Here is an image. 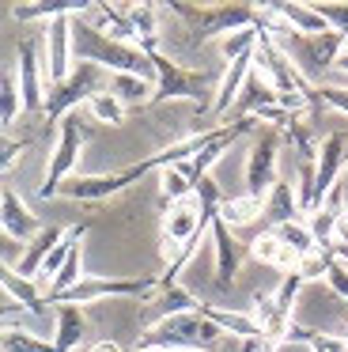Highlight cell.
<instances>
[{"label":"cell","instance_id":"28","mask_svg":"<svg viewBox=\"0 0 348 352\" xmlns=\"http://www.w3.org/2000/svg\"><path fill=\"white\" fill-rule=\"evenodd\" d=\"M19 114H23L19 76L15 72H0V129H12Z\"/></svg>","mask_w":348,"mask_h":352},{"label":"cell","instance_id":"16","mask_svg":"<svg viewBox=\"0 0 348 352\" xmlns=\"http://www.w3.org/2000/svg\"><path fill=\"white\" fill-rule=\"evenodd\" d=\"M155 307H151V322L159 318H174V314H201V299L193 296L189 288H182V284H159L155 296Z\"/></svg>","mask_w":348,"mask_h":352},{"label":"cell","instance_id":"17","mask_svg":"<svg viewBox=\"0 0 348 352\" xmlns=\"http://www.w3.org/2000/svg\"><path fill=\"white\" fill-rule=\"evenodd\" d=\"M280 16L295 31V38H318V34L333 31L329 19L318 12V4H280Z\"/></svg>","mask_w":348,"mask_h":352},{"label":"cell","instance_id":"14","mask_svg":"<svg viewBox=\"0 0 348 352\" xmlns=\"http://www.w3.org/2000/svg\"><path fill=\"white\" fill-rule=\"evenodd\" d=\"M53 318H57V329H53V352H76L87 333V314L72 303H57L53 307Z\"/></svg>","mask_w":348,"mask_h":352},{"label":"cell","instance_id":"15","mask_svg":"<svg viewBox=\"0 0 348 352\" xmlns=\"http://www.w3.org/2000/svg\"><path fill=\"white\" fill-rule=\"evenodd\" d=\"M261 220H265L269 231L284 228V223H292V220H307V216L299 212V205H295V193H292V182H287V178H280V182L269 190L265 208H261Z\"/></svg>","mask_w":348,"mask_h":352},{"label":"cell","instance_id":"39","mask_svg":"<svg viewBox=\"0 0 348 352\" xmlns=\"http://www.w3.org/2000/svg\"><path fill=\"white\" fill-rule=\"evenodd\" d=\"M91 352H125V349H121V341H95Z\"/></svg>","mask_w":348,"mask_h":352},{"label":"cell","instance_id":"8","mask_svg":"<svg viewBox=\"0 0 348 352\" xmlns=\"http://www.w3.org/2000/svg\"><path fill=\"white\" fill-rule=\"evenodd\" d=\"M208 231H212V254H216V284L219 288H231L239 269H242V261H246V246L239 243V235H235L219 216H212Z\"/></svg>","mask_w":348,"mask_h":352},{"label":"cell","instance_id":"9","mask_svg":"<svg viewBox=\"0 0 348 352\" xmlns=\"http://www.w3.org/2000/svg\"><path fill=\"white\" fill-rule=\"evenodd\" d=\"M15 76H19V99H23V114L27 110H38L45 107V91H50V84H45V72H42V61H38L34 46H19V65H15Z\"/></svg>","mask_w":348,"mask_h":352},{"label":"cell","instance_id":"18","mask_svg":"<svg viewBox=\"0 0 348 352\" xmlns=\"http://www.w3.org/2000/svg\"><path fill=\"white\" fill-rule=\"evenodd\" d=\"M201 314L212 322V326L224 329V337H231V341H246V337H261L254 326V318H250L246 311H227V307H216V303H204Z\"/></svg>","mask_w":348,"mask_h":352},{"label":"cell","instance_id":"33","mask_svg":"<svg viewBox=\"0 0 348 352\" xmlns=\"http://www.w3.org/2000/svg\"><path fill=\"white\" fill-rule=\"evenodd\" d=\"M276 254H280V239H276V231H269V228H261L246 243V258L261 261V265H272V261H276Z\"/></svg>","mask_w":348,"mask_h":352},{"label":"cell","instance_id":"24","mask_svg":"<svg viewBox=\"0 0 348 352\" xmlns=\"http://www.w3.org/2000/svg\"><path fill=\"white\" fill-rule=\"evenodd\" d=\"M83 280V254H80V243L72 246V254L65 258V265L57 269V276L50 280V292H45V303H57L61 296H65L68 288H76V284Z\"/></svg>","mask_w":348,"mask_h":352},{"label":"cell","instance_id":"4","mask_svg":"<svg viewBox=\"0 0 348 352\" xmlns=\"http://www.w3.org/2000/svg\"><path fill=\"white\" fill-rule=\"evenodd\" d=\"M80 152H83L80 118H76V114H68L65 122H61L57 148H53V155H50V167H45L42 186H38V193H42V197H53V193L61 190V182L76 175V163H80Z\"/></svg>","mask_w":348,"mask_h":352},{"label":"cell","instance_id":"31","mask_svg":"<svg viewBox=\"0 0 348 352\" xmlns=\"http://www.w3.org/2000/svg\"><path fill=\"white\" fill-rule=\"evenodd\" d=\"M87 110H91V118L102 122V125H121L125 122V107H121L110 91H98L95 99H87Z\"/></svg>","mask_w":348,"mask_h":352},{"label":"cell","instance_id":"40","mask_svg":"<svg viewBox=\"0 0 348 352\" xmlns=\"http://www.w3.org/2000/svg\"><path fill=\"white\" fill-rule=\"evenodd\" d=\"M333 69L348 72V38H345V46H340V57H337V65H333Z\"/></svg>","mask_w":348,"mask_h":352},{"label":"cell","instance_id":"34","mask_svg":"<svg viewBox=\"0 0 348 352\" xmlns=\"http://www.w3.org/2000/svg\"><path fill=\"white\" fill-rule=\"evenodd\" d=\"M337 220H340V216L325 212V208H314V212L307 216V228H310V235H314L318 246H333V235H337Z\"/></svg>","mask_w":348,"mask_h":352},{"label":"cell","instance_id":"3","mask_svg":"<svg viewBox=\"0 0 348 352\" xmlns=\"http://www.w3.org/2000/svg\"><path fill=\"white\" fill-rule=\"evenodd\" d=\"M242 178H246V193L257 201H265L269 190L280 182V133L276 129H261L250 140Z\"/></svg>","mask_w":348,"mask_h":352},{"label":"cell","instance_id":"36","mask_svg":"<svg viewBox=\"0 0 348 352\" xmlns=\"http://www.w3.org/2000/svg\"><path fill=\"white\" fill-rule=\"evenodd\" d=\"M314 95H318V99H322L329 110H337V114L348 118V87H340V84H322Z\"/></svg>","mask_w":348,"mask_h":352},{"label":"cell","instance_id":"20","mask_svg":"<svg viewBox=\"0 0 348 352\" xmlns=\"http://www.w3.org/2000/svg\"><path fill=\"white\" fill-rule=\"evenodd\" d=\"M65 231L68 228H42L34 239L27 243V250H23V258H19V265H15V273H23V276H34L38 269H42V261L50 258V250L65 239Z\"/></svg>","mask_w":348,"mask_h":352},{"label":"cell","instance_id":"22","mask_svg":"<svg viewBox=\"0 0 348 352\" xmlns=\"http://www.w3.org/2000/svg\"><path fill=\"white\" fill-rule=\"evenodd\" d=\"M0 288H4L8 296H12L23 311H30V314H38V307L45 303L42 292L34 288V280L23 276V273H15V265H4V261H0Z\"/></svg>","mask_w":348,"mask_h":352},{"label":"cell","instance_id":"42","mask_svg":"<svg viewBox=\"0 0 348 352\" xmlns=\"http://www.w3.org/2000/svg\"><path fill=\"white\" fill-rule=\"evenodd\" d=\"M0 201H4V186H0Z\"/></svg>","mask_w":348,"mask_h":352},{"label":"cell","instance_id":"30","mask_svg":"<svg viewBox=\"0 0 348 352\" xmlns=\"http://www.w3.org/2000/svg\"><path fill=\"white\" fill-rule=\"evenodd\" d=\"M329 265H333L329 246H314V250H307L299 258V269H295V273L303 276V284H318V280H325V276H329Z\"/></svg>","mask_w":348,"mask_h":352},{"label":"cell","instance_id":"7","mask_svg":"<svg viewBox=\"0 0 348 352\" xmlns=\"http://www.w3.org/2000/svg\"><path fill=\"white\" fill-rule=\"evenodd\" d=\"M148 57H151V65H155V72H159L155 99H197V95L204 99V84H208L204 76L186 72L182 65H174L166 54H159V50H151Z\"/></svg>","mask_w":348,"mask_h":352},{"label":"cell","instance_id":"23","mask_svg":"<svg viewBox=\"0 0 348 352\" xmlns=\"http://www.w3.org/2000/svg\"><path fill=\"white\" fill-rule=\"evenodd\" d=\"M299 42L307 46L310 65L325 72V69H333V65H337L340 46H345V34H340V31H325V34H318V38H299Z\"/></svg>","mask_w":348,"mask_h":352},{"label":"cell","instance_id":"13","mask_svg":"<svg viewBox=\"0 0 348 352\" xmlns=\"http://www.w3.org/2000/svg\"><path fill=\"white\" fill-rule=\"evenodd\" d=\"M0 228H4V235H12L15 243H30V239L42 231V223H38V216L19 201V193L4 190V201H0Z\"/></svg>","mask_w":348,"mask_h":352},{"label":"cell","instance_id":"12","mask_svg":"<svg viewBox=\"0 0 348 352\" xmlns=\"http://www.w3.org/2000/svg\"><path fill=\"white\" fill-rule=\"evenodd\" d=\"M250 69H254V54L239 57V61H231L224 69V76L216 80V91H212V114H216V118L231 114V107L239 102L242 87H246V80H250Z\"/></svg>","mask_w":348,"mask_h":352},{"label":"cell","instance_id":"10","mask_svg":"<svg viewBox=\"0 0 348 352\" xmlns=\"http://www.w3.org/2000/svg\"><path fill=\"white\" fill-rule=\"evenodd\" d=\"M129 182H133L129 170H121V175H72V178L61 182L57 193H65L68 201H102V197H110V193L125 190Z\"/></svg>","mask_w":348,"mask_h":352},{"label":"cell","instance_id":"38","mask_svg":"<svg viewBox=\"0 0 348 352\" xmlns=\"http://www.w3.org/2000/svg\"><path fill=\"white\" fill-rule=\"evenodd\" d=\"M269 352H314V349H310V344L307 341H303V337H284V341H272L269 344Z\"/></svg>","mask_w":348,"mask_h":352},{"label":"cell","instance_id":"1","mask_svg":"<svg viewBox=\"0 0 348 352\" xmlns=\"http://www.w3.org/2000/svg\"><path fill=\"white\" fill-rule=\"evenodd\" d=\"M224 329L212 326L204 314H174L144 326L136 349H163V352H216Z\"/></svg>","mask_w":348,"mask_h":352},{"label":"cell","instance_id":"35","mask_svg":"<svg viewBox=\"0 0 348 352\" xmlns=\"http://www.w3.org/2000/svg\"><path fill=\"white\" fill-rule=\"evenodd\" d=\"M303 288H307V284H303V276H299V273H284V276H280V288L272 292V299H276V303L284 307V311H292V307L299 303Z\"/></svg>","mask_w":348,"mask_h":352},{"label":"cell","instance_id":"21","mask_svg":"<svg viewBox=\"0 0 348 352\" xmlns=\"http://www.w3.org/2000/svg\"><path fill=\"white\" fill-rule=\"evenodd\" d=\"M106 91L121 102V107H136V102H151L155 99V84L140 76H129V72H110L106 76Z\"/></svg>","mask_w":348,"mask_h":352},{"label":"cell","instance_id":"26","mask_svg":"<svg viewBox=\"0 0 348 352\" xmlns=\"http://www.w3.org/2000/svg\"><path fill=\"white\" fill-rule=\"evenodd\" d=\"M257 42H261V31H257V27H242V31H231V34H224V38H216V46H219V57L231 65V61H239V57L254 54Z\"/></svg>","mask_w":348,"mask_h":352},{"label":"cell","instance_id":"6","mask_svg":"<svg viewBox=\"0 0 348 352\" xmlns=\"http://www.w3.org/2000/svg\"><path fill=\"white\" fill-rule=\"evenodd\" d=\"M45 54H42V72H45V84L57 87L72 76V19L61 16L53 23H45Z\"/></svg>","mask_w":348,"mask_h":352},{"label":"cell","instance_id":"5","mask_svg":"<svg viewBox=\"0 0 348 352\" xmlns=\"http://www.w3.org/2000/svg\"><path fill=\"white\" fill-rule=\"evenodd\" d=\"M159 292V280H106V276H87L76 288H68L57 303H72V307H87L95 299L106 296H136V299H151ZM53 303V307H57Z\"/></svg>","mask_w":348,"mask_h":352},{"label":"cell","instance_id":"11","mask_svg":"<svg viewBox=\"0 0 348 352\" xmlns=\"http://www.w3.org/2000/svg\"><path fill=\"white\" fill-rule=\"evenodd\" d=\"M246 314L254 318L257 333H261L269 344H272V341H284V337H292V329H295L292 311H284L276 299H272V296H261V292L254 296V307H250Z\"/></svg>","mask_w":348,"mask_h":352},{"label":"cell","instance_id":"19","mask_svg":"<svg viewBox=\"0 0 348 352\" xmlns=\"http://www.w3.org/2000/svg\"><path fill=\"white\" fill-rule=\"evenodd\" d=\"M261 208H265V201L250 197V193H235V197H224V205H219L216 216L239 235L242 228H250V223L261 220Z\"/></svg>","mask_w":348,"mask_h":352},{"label":"cell","instance_id":"41","mask_svg":"<svg viewBox=\"0 0 348 352\" xmlns=\"http://www.w3.org/2000/svg\"><path fill=\"white\" fill-rule=\"evenodd\" d=\"M340 337H345V344H348V322H345V326H340Z\"/></svg>","mask_w":348,"mask_h":352},{"label":"cell","instance_id":"2","mask_svg":"<svg viewBox=\"0 0 348 352\" xmlns=\"http://www.w3.org/2000/svg\"><path fill=\"white\" fill-rule=\"evenodd\" d=\"M106 76H110V72H106L102 65L80 61L65 84L45 91V118H50V122H65L80 102H87V99H95L98 91H106Z\"/></svg>","mask_w":348,"mask_h":352},{"label":"cell","instance_id":"32","mask_svg":"<svg viewBox=\"0 0 348 352\" xmlns=\"http://www.w3.org/2000/svg\"><path fill=\"white\" fill-rule=\"evenodd\" d=\"M276 239L284 246H292L295 254H307V250H314V235H310V228H307V220H292V223H284V228H276Z\"/></svg>","mask_w":348,"mask_h":352},{"label":"cell","instance_id":"25","mask_svg":"<svg viewBox=\"0 0 348 352\" xmlns=\"http://www.w3.org/2000/svg\"><path fill=\"white\" fill-rule=\"evenodd\" d=\"M0 352H53V341H42L38 333L23 326H0Z\"/></svg>","mask_w":348,"mask_h":352},{"label":"cell","instance_id":"37","mask_svg":"<svg viewBox=\"0 0 348 352\" xmlns=\"http://www.w3.org/2000/svg\"><path fill=\"white\" fill-rule=\"evenodd\" d=\"M325 284L333 288V296L348 299V265H345V261H337V258H333V265H329V276H325Z\"/></svg>","mask_w":348,"mask_h":352},{"label":"cell","instance_id":"29","mask_svg":"<svg viewBox=\"0 0 348 352\" xmlns=\"http://www.w3.org/2000/svg\"><path fill=\"white\" fill-rule=\"evenodd\" d=\"M159 193H163V208H166L174 201L193 197V182L186 178L182 167H159Z\"/></svg>","mask_w":348,"mask_h":352},{"label":"cell","instance_id":"27","mask_svg":"<svg viewBox=\"0 0 348 352\" xmlns=\"http://www.w3.org/2000/svg\"><path fill=\"white\" fill-rule=\"evenodd\" d=\"M272 102H276V87L250 69V80H246V87H242V95H239L235 107H246V118H250V114H257L261 107H272Z\"/></svg>","mask_w":348,"mask_h":352}]
</instances>
